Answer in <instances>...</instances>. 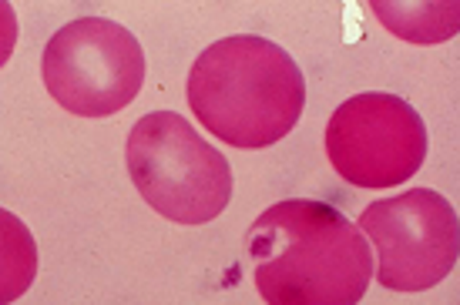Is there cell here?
Masks as SVG:
<instances>
[{"mask_svg": "<svg viewBox=\"0 0 460 305\" xmlns=\"http://www.w3.org/2000/svg\"><path fill=\"white\" fill-rule=\"evenodd\" d=\"M252 279L269 305H357L373 252L357 222L323 202H279L249 229Z\"/></svg>", "mask_w": 460, "mask_h": 305, "instance_id": "obj_1", "label": "cell"}, {"mask_svg": "<svg viewBox=\"0 0 460 305\" xmlns=\"http://www.w3.org/2000/svg\"><path fill=\"white\" fill-rule=\"evenodd\" d=\"M38 279V245L21 218L0 208V305L17 302Z\"/></svg>", "mask_w": 460, "mask_h": 305, "instance_id": "obj_7", "label": "cell"}, {"mask_svg": "<svg viewBox=\"0 0 460 305\" xmlns=\"http://www.w3.org/2000/svg\"><path fill=\"white\" fill-rule=\"evenodd\" d=\"M40 74L65 111L77 118H108L138 98L145 84V51L128 27L108 17H81L48 40Z\"/></svg>", "mask_w": 460, "mask_h": 305, "instance_id": "obj_4", "label": "cell"}, {"mask_svg": "<svg viewBox=\"0 0 460 305\" xmlns=\"http://www.w3.org/2000/svg\"><path fill=\"white\" fill-rule=\"evenodd\" d=\"M189 108L218 141L259 152L286 138L303 118L306 77L279 44L235 34L205 48L192 64Z\"/></svg>", "mask_w": 460, "mask_h": 305, "instance_id": "obj_2", "label": "cell"}, {"mask_svg": "<svg viewBox=\"0 0 460 305\" xmlns=\"http://www.w3.org/2000/svg\"><path fill=\"white\" fill-rule=\"evenodd\" d=\"M373 11H376V17L394 30L396 38L413 40V44H440V40H447L454 30H450V27L434 24V17L437 21H444V17H457L460 7L447 0V4H417V7L373 4Z\"/></svg>", "mask_w": 460, "mask_h": 305, "instance_id": "obj_8", "label": "cell"}, {"mask_svg": "<svg viewBox=\"0 0 460 305\" xmlns=\"http://www.w3.org/2000/svg\"><path fill=\"white\" fill-rule=\"evenodd\" d=\"M323 144L343 181L357 188H396L420 171L427 127L403 98L370 91L332 111Z\"/></svg>", "mask_w": 460, "mask_h": 305, "instance_id": "obj_6", "label": "cell"}, {"mask_svg": "<svg viewBox=\"0 0 460 305\" xmlns=\"http://www.w3.org/2000/svg\"><path fill=\"white\" fill-rule=\"evenodd\" d=\"M357 229L376 245V282L390 292H427L457 266V212L440 191L410 188L367 205Z\"/></svg>", "mask_w": 460, "mask_h": 305, "instance_id": "obj_5", "label": "cell"}, {"mask_svg": "<svg viewBox=\"0 0 460 305\" xmlns=\"http://www.w3.org/2000/svg\"><path fill=\"white\" fill-rule=\"evenodd\" d=\"M13 44H17V13L7 0H0V67L11 61Z\"/></svg>", "mask_w": 460, "mask_h": 305, "instance_id": "obj_9", "label": "cell"}, {"mask_svg": "<svg viewBox=\"0 0 460 305\" xmlns=\"http://www.w3.org/2000/svg\"><path fill=\"white\" fill-rule=\"evenodd\" d=\"M125 158L138 195L175 225H205L222 215L232 198L226 154L175 111L141 118L131 127Z\"/></svg>", "mask_w": 460, "mask_h": 305, "instance_id": "obj_3", "label": "cell"}]
</instances>
